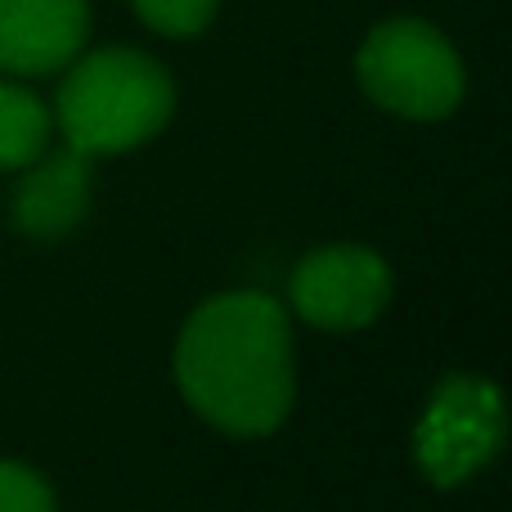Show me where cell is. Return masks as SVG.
<instances>
[{"mask_svg": "<svg viewBox=\"0 0 512 512\" xmlns=\"http://www.w3.org/2000/svg\"><path fill=\"white\" fill-rule=\"evenodd\" d=\"M90 36V0H0V72H63Z\"/></svg>", "mask_w": 512, "mask_h": 512, "instance_id": "7", "label": "cell"}, {"mask_svg": "<svg viewBox=\"0 0 512 512\" xmlns=\"http://www.w3.org/2000/svg\"><path fill=\"white\" fill-rule=\"evenodd\" d=\"M176 387L225 436H270L297 400L288 306L252 288L216 292L176 337Z\"/></svg>", "mask_w": 512, "mask_h": 512, "instance_id": "1", "label": "cell"}, {"mask_svg": "<svg viewBox=\"0 0 512 512\" xmlns=\"http://www.w3.org/2000/svg\"><path fill=\"white\" fill-rule=\"evenodd\" d=\"M391 265L360 243H328L297 261L288 279V306L324 333H360L391 306Z\"/></svg>", "mask_w": 512, "mask_h": 512, "instance_id": "5", "label": "cell"}, {"mask_svg": "<svg viewBox=\"0 0 512 512\" xmlns=\"http://www.w3.org/2000/svg\"><path fill=\"white\" fill-rule=\"evenodd\" d=\"M0 512H59V499L36 468L0 459Z\"/></svg>", "mask_w": 512, "mask_h": 512, "instance_id": "10", "label": "cell"}, {"mask_svg": "<svg viewBox=\"0 0 512 512\" xmlns=\"http://www.w3.org/2000/svg\"><path fill=\"white\" fill-rule=\"evenodd\" d=\"M508 441L504 396L481 373H450L427 396L414 427V459L436 490H459L499 459Z\"/></svg>", "mask_w": 512, "mask_h": 512, "instance_id": "4", "label": "cell"}, {"mask_svg": "<svg viewBox=\"0 0 512 512\" xmlns=\"http://www.w3.org/2000/svg\"><path fill=\"white\" fill-rule=\"evenodd\" d=\"M54 140V113L36 90L0 81V171H23Z\"/></svg>", "mask_w": 512, "mask_h": 512, "instance_id": "8", "label": "cell"}, {"mask_svg": "<svg viewBox=\"0 0 512 512\" xmlns=\"http://www.w3.org/2000/svg\"><path fill=\"white\" fill-rule=\"evenodd\" d=\"M355 81L382 113L405 122H441L468 90L459 50L423 18H387L373 27L355 54Z\"/></svg>", "mask_w": 512, "mask_h": 512, "instance_id": "3", "label": "cell"}, {"mask_svg": "<svg viewBox=\"0 0 512 512\" xmlns=\"http://www.w3.org/2000/svg\"><path fill=\"white\" fill-rule=\"evenodd\" d=\"M50 113L63 144L81 149L86 158H113L167 131L176 113V81L153 54L108 45L95 54H77L63 68Z\"/></svg>", "mask_w": 512, "mask_h": 512, "instance_id": "2", "label": "cell"}, {"mask_svg": "<svg viewBox=\"0 0 512 512\" xmlns=\"http://www.w3.org/2000/svg\"><path fill=\"white\" fill-rule=\"evenodd\" d=\"M90 194H95V158L63 144V149H45L18 171L9 216L27 239L59 243L86 221Z\"/></svg>", "mask_w": 512, "mask_h": 512, "instance_id": "6", "label": "cell"}, {"mask_svg": "<svg viewBox=\"0 0 512 512\" xmlns=\"http://www.w3.org/2000/svg\"><path fill=\"white\" fill-rule=\"evenodd\" d=\"M144 27H153L158 36H198L212 27L221 0H131Z\"/></svg>", "mask_w": 512, "mask_h": 512, "instance_id": "9", "label": "cell"}]
</instances>
